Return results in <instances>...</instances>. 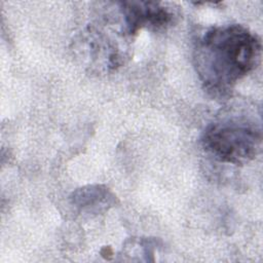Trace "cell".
<instances>
[{"mask_svg":"<svg viewBox=\"0 0 263 263\" xmlns=\"http://www.w3.org/2000/svg\"><path fill=\"white\" fill-rule=\"evenodd\" d=\"M72 203L80 209L93 211L106 210L114 202V195L108 188L101 185H91L75 190L71 195Z\"/></svg>","mask_w":263,"mask_h":263,"instance_id":"obj_4","label":"cell"},{"mask_svg":"<svg viewBox=\"0 0 263 263\" xmlns=\"http://www.w3.org/2000/svg\"><path fill=\"white\" fill-rule=\"evenodd\" d=\"M261 130L241 119H228L206 127L201 143L203 148L220 161L243 164L260 151Z\"/></svg>","mask_w":263,"mask_h":263,"instance_id":"obj_2","label":"cell"},{"mask_svg":"<svg viewBox=\"0 0 263 263\" xmlns=\"http://www.w3.org/2000/svg\"><path fill=\"white\" fill-rule=\"evenodd\" d=\"M119 4L125 30L130 35L136 34L143 27L153 30L163 29L170 26L175 17L171 8L159 2L126 1Z\"/></svg>","mask_w":263,"mask_h":263,"instance_id":"obj_3","label":"cell"},{"mask_svg":"<svg viewBox=\"0 0 263 263\" xmlns=\"http://www.w3.org/2000/svg\"><path fill=\"white\" fill-rule=\"evenodd\" d=\"M261 42L256 34L240 25L209 29L194 48V65L205 88L225 95L257 67Z\"/></svg>","mask_w":263,"mask_h":263,"instance_id":"obj_1","label":"cell"}]
</instances>
